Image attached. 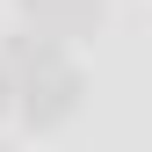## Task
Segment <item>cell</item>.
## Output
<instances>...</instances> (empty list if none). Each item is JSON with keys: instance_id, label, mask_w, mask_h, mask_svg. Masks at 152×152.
Here are the masks:
<instances>
[{"instance_id": "1", "label": "cell", "mask_w": 152, "mask_h": 152, "mask_svg": "<svg viewBox=\"0 0 152 152\" xmlns=\"http://www.w3.org/2000/svg\"><path fill=\"white\" fill-rule=\"evenodd\" d=\"M22 109H29V123H36V130H51V123H65L72 109H80V72H72L65 58H51V65H36V72H29V102H22Z\"/></svg>"}, {"instance_id": "2", "label": "cell", "mask_w": 152, "mask_h": 152, "mask_svg": "<svg viewBox=\"0 0 152 152\" xmlns=\"http://www.w3.org/2000/svg\"><path fill=\"white\" fill-rule=\"evenodd\" d=\"M0 109H7V72H0Z\"/></svg>"}]
</instances>
